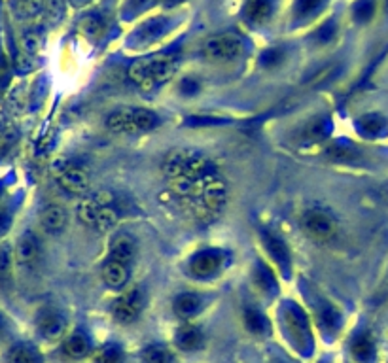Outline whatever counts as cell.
I'll return each instance as SVG.
<instances>
[{
  "instance_id": "obj_4",
  "label": "cell",
  "mask_w": 388,
  "mask_h": 363,
  "mask_svg": "<svg viewBox=\"0 0 388 363\" xmlns=\"http://www.w3.org/2000/svg\"><path fill=\"white\" fill-rule=\"evenodd\" d=\"M243 38L235 32H220L203 44V57L213 62H229L243 55Z\"/></svg>"
},
{
  "instance_id": "obj_33",
  "label": "cell",
  "mask_w": 388,
  "mask_h": 363,
  "mask_svg": "<svg viewBox=\"0 0 388 363\" xmlns=\"http://www.w3.org/2000/svg\"><path fill=\"white\" fill-rule=\"evenodd\" d=\"M256 282L262 286V289H265V291H275L276 284L275 280H273V277H271V272L267 267H260L256 271Z\"/></svg>"
},
{
  "instance_id": "obj_9",
  "label": "cell",
  "mask_w": 388,
  "mask_h": 363,
  "mask_svg": "<svg viewBox=\"0 0 388 363\" xmlns=\"http://www.w3.org/2000/svg\"><path fill=\"white\" fill-rule=\"evenodd\" d=\"M13 256L21 267H34L40 261L42 256V246H40V240L32 231H25L18 239V244L13 248Z\"/></svg>"
},
{
  "instance_id": "obj_30",
  "label": "cell",
  "mask_w": 388,
  "mask_h": 363,
  "mask_svg": "<svg viewBox=\"0 0 388 363\" xmlns=\"http://www.w3.org/2000/svg\"><path fill=\"white\" fill-rule=\"evenodd\" d=\"M21 46H23V50H25L29 55H32V53H36V51L40 50V46H42V38H40L38 32L29 31L23 34V38H21Z\"/></svg>"
},
{
  "instance_id": "obj_31",
  "label": "cell",
  "mask_w": 388,
  "mask_h": 363,
  "mask_svg": "<svg viewBox=\"0 0 388 363\" xmlns=\"http://www.w3.org/2000/svg\"><path fill=\"white\" fill-rule=\"evenodd\" d=\"M46 0H21V12L25 18H36L44 12Z\"/></svg>"
},
{
  "instance_id": "obj_34",
  "label": "cell",
  "mask_w": 388,
  "mask_h": 363,
  "mask_svg": "<svg viewBox=\"0 0 388 363\" xmlns=\"http://www.w3.org/2000/svg\"><path fill=\"white\" fill-rule=\"evenodd\" d=\"M46 10H48V18L55 23L63 18L65 0H46Z\"/></svg>"
},
{
  "instance_id": "obj_7",
  "label": "cell",
  "mask_w": 388,
  "mask_h": 363,
  "mask_svg": "<svg viewBox=\"0 0 388 363\" xmlns=\"http://www.w3.org/2000/svg\"><path fill=\"white\" fill-rule=\"evenodd\" d=\"M145 308V293L140 289H129L114 303L112 316L118 324H133Z\"/></svg>"
},
{
  "instance_id": "obj_35",
  "label": "cell",
  "mask_w": 388,
  "mask_h": 363,
  "mask_svg": "<svg viewBox=\"0 0 388 363\" xmlns=\"http://www.w3.org/2000/svg\"><path fill=\"white\" fill-rule=\"evenodd\" d=\"M284 61V50L281 48H273V50H267L262 55V62L265 67H276V65H281Z\"/></svg>"
},
{
  "instance_id": "obj_19",
  "label": "cell",
  "mask_w": 388,
  "mask_h": 363,
  "mask_svg": "<svg viewBox=\"0 0 388 363\" xmlns=\"http://www.w3.org/2000/svg\"><path fill=\"white\" fill-rule=\"evenodd\" d=\"M203 308V299L197 293H180L173 303V310L182 320H189L201 312Z\"/></svg>"
},
{
  "instance_id": "obj_15",
  "label": "cell",
  "mask_w": 388,
  "mask_h": 363,
  "mask_svg": "<svg viewBox=\"0 0 388 363\" xmlns=\"http://www.w3.org/2000/svg\"><path fill=\"white\" fill-rule=\"evenodd\" d=\"M175 345L182 352L201 350L205 346V333L201 331V327L197 326H189V324L188 326H182L176 329Z\"/></svg>"
},
{
  "instance_id": "obj_2",
  "label": "cell",
  "mask_w": 388,
  "mask_h": 363,
  "mask_svg": "<svg viewBox=\"0 0 388 363\" xmlns=\"http://www.w3.org/2000/svg\"><path fill=\"white\" fill-rule=\"evenodd\" d=\"M175 74V59L169 55H152L138 59L129 67V78L133 84L145 89L163 86Z\"/></svg>"
},
{
  "instance_id": "obj_8",
  "label": "cell",
  "mask_w": 388,
  "mask_h": 363,
  "mask_svg": "<svg viewBox=\"0 0 388 363\" xmlns=\"http://www.w3.org/2000/svg\"><path fill=\"white\" fill-rule=\"evenodd\" d=\"M36 329L48 341H57L67 331V318L57 308H44L36 318Z\"/></svg>"
},
{
  "instance_id": "obj_29",
  "label": "cell",
  "mask_w": 388,
  "mask_h": 363,
  "mask_svg": "<svg viewBox=\"0 0 388 363\" xmlns=\"http://www.w3.org/2000/svg\"><path fill=\"white\" fill-rule=\"evenodd\" d=\"M360 129L368 135H379L384 129V119L379 116H366L360 119Z\"/></svg>"
},
{
  "instance_id": "obj_24",
  "label": "cell",
  "mask_w": 388,
  "mask_h": 363,
  "mask_svg": "<svg viewBox=\"0 0 388 363\" xmlns=\"http://www.w3.org/2000/svg\"><path fill=\"white\" fill-rule=\"evenodd\" d=\"M142 363H176L175 352L165 345H150L146 346L140 354Z\"/></svg>"
},
{
  "instance_id": "obj_20",
  "label": "cell",
  "mask_w": 388,
  "mask_h": 363,
  "mask_svg": "<svg viewBox=\"0 0 388 363\" xmlns=\"http://www.w3.org/2000/svg\"><path fill=\"white\" fill-rule=\"evenodd\" d=\"M108 258L118 259L123 263H131V259L135 258V240L126 233L116 235L110 242V256Z\"/></svg>"
},
{
  "instance_id": "obj_22",
  "label": "cell",
  "mask_w": 388,
  "mask_h": 363,
  "mask_svg": "<svg viewBox=\"0 0 388 363\" xmlns=\"http://www.w3.org/2000/svg\"><path fill=\"white\" fill-rule=\"evenodd\" d=\"M8 363H42L40 352L29 343H18L8 350Z\"/></svg>"
},
{
  "instance_id": "obj_12",
  "label": "cell",
  "mask_w": 388,
  "mask_h": 363,
  "mask_svg": "<svg viewBox=\"0 0 388 363\" xmlns=\"http://www.w3.org/2000/svg\"><path fill=\"white\" fill-rule=\"evenodd\" d=\"M170 27H173V21L169 18L150 19L133 34V42L140 44V46H148V44L156 42V40L165 37L170 31Z\"/></svg>"
},
{
  "instance_id": "obj_26",
  "label": "cell",
  "mask_w": 388,
  "mask_h": 363,
  "mask_svg": "<svg viewBox=\"0 0 388 363\" xmlns=\"http://www.w3.org/2000/svg\"><path fill=\"white\" fill-rule=\"evenodd\" d=\"M326 4H328V0H295V4H294L295 19H300V21L311 19L313 15L322 12Z\"/></svg>"
},
{
  "instance_id": "obj_16",
  "label": "cell",
  "mask_w": 388,
  "mask_h": 363,
  "mask_svg": "<svg viewBox=\"0 0 388 363\" xmlns=\"http://www.w3.org/2000/svg\"><path fill=\"white\" fill-rule=\"evenodd\" d=\"M102 280L108 288L119 289L123 288L129 280V265L118 259L108 258V261L102 267Z\"/></svg>"
},
{
  "instance_id": "obj_13",
  "label": "cell",
  "mask_w": 388,
  "mask_h": 363,
  "mask_svg": "<svg viewBox=\"0 0 388 363\" xmlns=\"http://www.w3.org/2000/svg\"><path fill=\"white\" fill-rule=\"evenodd\" d=\"M275 0H246L243 15L250 25H263L273 18Z\"/></svg>"
},
{
  "instance_id": "obj_5",
  "label": "cell",
  "mask_w": 388,
  "mask_h": 363,
  "mask_svg": "<svg viewBox=\"0 0 388 363\" xmlns=\"http://www.w3.org/2000/svg\"><path fill=\"white\" fill-rule=\"evenodd\" d=\"M301 227L307 233L309 239L314 242H328L332 240L339 231V223L332 212L322 209L307 210L301 218Z\"/></svg>"
},
{
  "instance_id": "obj_37",
  "label": "cell",
  "mask_w": 388,
  "mask_h": 363,
  "mask_svg": "<svg viewBox=\"0 0 388 363\" xmlns=\"http://www.w3.org/2000/svg\"><path fill=\"white\" fill-rule=\"evenodd\" d=\"M88 2H89V0H70V4H72V6H76V8L86 6Z\"/></svg>"
},
{
  "instance_id": "obj_39",
  "label": "cell",
  "mask_w": 388,
  "mask_h": 363,
  "mask_svg": "<svg viewBox=\"0 0 388 363\" xmlns=\"http://www.w3.org/2000/svg\"><path fill=\"white\" fill-rule=\"evenodd\" d=\"M276 363H282V362H276Z\"/></svg>"
},
{
  "instance_id": "obj_10",
  "label": "cell",
  "mask_w": 388,
  "mask_h": 363,
  "mask_svg": "<svg viewBox=\"0 0 388 363\" xmlns=\"http://www.w3.org/2000/svg\"><path fill=\"white\" fill-rule=\"evenodd\" d=\"M108 204H116V199H114L110 191H97L93 195L86 197L80 203V206H78V218H80V222L95 227V222H97V216H99L100 209L108 206Z\"/></svg>"
},
{
  "instance_id": "obj_36",
  "label": "cell",
  "mask_w": 388,
  "mask_h": 363,
  "mask_svg": "<svg viewBox=\"0 0 388 363\" xmlns=\"http://www.w3.org/2000/svg\"><path fill=\"white\" fill-rule=\"evenodd\" d=\"M182 2H184V0H163V4L167 8H173L176 6V4H182Z\"/></svg>"
},
{
  "instance_id": "obj_3",
  "label": "cell",
  "mask_w": 388,
  "mask_h": 363,
  "mask_svg": "<svg viewBox=\"0 0 388 363\" xmlns=\"http://www.w3.org/2000/svg\"><path fill=\"white\" fill-rule=\"evenodd\" d=\"M159 117L146 108H119L112 112L107 119V125L114 133H126V135H138L156 129Z\"/></svg>"
},
{
  "instance_id": "obj_18",
  "label": "cell",
  "mask_w": 388,
  "mask_h": 363,
  "mask_svg": "<svg viewBox=\"0 0 388 363\" xmlns=\"http://www.w3.org/2000/svg\"><path fill=\"white\" fill-rule=\"evenodd\" d=\"M63 352L70 359H83V357L89 356V352H91V341H89L86 333H70L69 337L65 338Z\"/></svg>"
},
{
  "instance_id": "obj_23",
  "label": "cell",
  "mask_w": 388,
  "mask_h": 363,
  "mask_svg": "<svg viewBox=\"0 0 388 363\" xmlns=\"http://www.w3.org/2000/svg\"><path fill=\"white\" fill-rule=\"evenodd\" d=\"M13 259H15L13 248L8 242H2L0 244V286L2 288H8L12 284Z\"/></svg>"
},
{
  "instance_id": "obj_27",
  "label": "cell",
  "mask_w": 388,
  "mask_h": 363,
  "mask_svg": "<svg viewBox=\"0 0 388 363\" xmlns=\"http://www.w3.org/2000/svg\"><path fill=\"white\" fill-rule=\"evenodd\" d=\"M97 363H123L126 362V352L119 345H107L97 352Z\"/></svg>"
},
{
  "instance_id": "obj_38",
  "label": "cell",
  "mask_w": 388,
  "mask_h": 363,
  "mask_svg": "<svg viewBox=\"0 0 388 363\" xmlns=\"http://www.w3.org/2000/svg\"><path fill=\"white\" fill-rule=\"evenodd\" d=\"M4 327H6V322H4V318H2V314H0V335L4 333Z\"/></svg>"
},
{
  "instance_id": "obj_6",
  "label": "cell",
  "mask_w": 388,
  "mask_h": 363,
  "mask_svg": "<svg viewBox=\"0 0 388 363\" xmlns=\"http://www.w3.org/2000/svg\"><path fill=\"white\" fill-rule=\"evenodd\" d=\"M226 263V253L220 250H201L189 259L188 269L192 277L195 278H210L216 277L222 267Z\"/></svg>"
},
{
  "instance_id": "obj_28",
  "label": "cell",
  "mask_w": 388,
  "mask_h": 363,
  "mask_svg": "<svg viewBox=\"0 0 388 363\" xmlns=\"http://www.w3.org/2000/svg\"><path fill=\"white\" fill-rule=\"evenodd\" d=\"M375 13V0H358L352 8V15L358 23H368Z\"/></svg>"
},
{
  "instance_id": "obj_1",
  "label": "cell",
  "mask_w": 388,
  "mask_h": 363,
  "mask_svg": "<svg viewBox=\"0 0 388 363\" xmlns=\"http://www.w3.org/2000/svg\"><path fill=\"white\" fill-rule=\"evenodd\" d=\"M163 173L169 180L170 190H176L216 173V169L213 161L195 150H175L163 161Z\"/></svg>"
},
{
  "instance_id": "obj_32",
  "label": "cell",
  "mask_w": 388,
  "mask_h": 363,
  "mask_svg": "<svg viewBox=\"0 0 388 363\" xmlns=\"http://www.w3.org/2000/svg\"><path fill=\"white\" fill-rule=\"evenodd\" d=\"M154 2H156V0H127L126 8H123V13H126V18H133L135 13L146 12Z\"/></svg>"
},
{
  "instance_id": "obj_21",
  "label": "cell",
  "mask_w": 388,
  "mask_h": 363,
  "mask_svg": "<svg viewBox=\"0 0 388 363\" xmlns=\"http://www.w3.org/2000/svg\"><path fill=\"white\" fill-rule=\"evenodd\" d=\"M351 354L356 363H371L375 359V345L370 335H358L351 345Z\"/></svg>"
},
{
  "instance_id": "obj_11",
  "label": "cell",
  "mask_w": 388,
  "mask_h": 363,
  "mask_svg": "<svg viewBox=\"0 0 388 363\" xmlns=\"http://www.w3.org/2000/svg\"><path fill=\"white\" fill-rule=\"evenodd\" d=\"M59 185L70 195H83L89 190V176L81 166L69 165L59 173Z\"/></svg>"
},
{
  "instance_id": "obj_17",
  "label": "cell",
  "mask_w": 388,
  "mask_h": 363,
  "mask_svg": "<svg viewBox=\"0 0 388 363\" xmlns=\"http://www.w3.org/2000/svg\"><path fill=\"white\" fill-rule=\"evenodd\" d=\"M263 246L267 250L273 261H275L279 267H281L284 275H288L290 272V252L286 244L282 242L276 235L273 233H263Z\"/></svg>"
},
{
  "instance_id": "obj_14",
  "label": "cell",
  "mask_w": 388,
  "mask_h": 363,
  "mask_svg": "<svg viewBox=\"0 0 388 363\" xmlns=\"http://www.w3.org/2000/svg\"><path fill=\"white\" fill-rule=\"evenodd\" d=\"M67 223H69V214H67V210H65L63 206H59V204H50V206H46V209L42 210V214H40V225L44 227L46 233H63Z\"/></svg>"
},
{
  "instance_id": "obj_25",
  "label": "cell",
  "mask_w": 388,
  "mask_h": 363,
  "mask_svg": "<svg viewBox=\"0 0 388 363\" xmlns=\"http://www.w3.org/2000/svg\"><path fill=\"white\" fill-rule=\"evenodd\" d=\"M244 326H246L248 331L254 333V335H260V337L269 333V322L256 308H246L244 310Z\"/></svg>"
}]
</instances>
